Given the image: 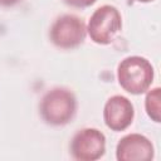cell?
Returning <instances> with one entry per match:
<instances>
[{
    "label": "cell",
    "mask_w": 161,
    "mask_h": 161,
    "mask_svg": "<svg viewBox=\"0 0 161 161\" xmlns=\"http://www.w3.org/2000/svg\"><path fill=\"white\" fill-rule=\"evenodd\" d=\"M77 112V98L72 91L57 87L49 89L40 99L39 113L43 121L50 126L69 123Z\"/></svg>",
    "instance_id": "cell-1"
},
{
    "label": "cell",
    "mask_w": 161,
    "mask_h": 161,
    "mask_svg": "<svg viewBox=\"0 0 161 161\" xmlns=\"http://www.w3.org/2000/svg\"><path fill=\"white\" fill-rule=\"evenodd\" d=\"M155 70L148 59L140 55H130L122 59L117 67V79L122 89L138 96L148 91L153 82Z\"/></svg>",
    "instance_id": "cell-2"
},
{
    "label": "cell",
    "mask_w": 161,
    "mask_h": 161,
    "mask_svg": "<svg viewBox=\"0 0 161 161\" xmlns=\"http://www.w3.org/2000/svg\"><path fill=\"white\" fill-rule=\"evenodd\" d=\"M122 29V16L113 5H102L93 11L87 24L91 40L99 45L111 44Z\"/></svg>",
    "instance_id": "cell-3"
},
{
    "label": "cell",
    "mask_w": 161,
    "mask_h": 161,
    "mask_svg": "<svg viewBox=\"0 0 161 161\" xmlns=\"http://www.w3.org/2000/svg\"><path fill=\"white\" fill-rule=\"evenodd\" d=\"M87 35V25L73 14L58 16L49 29L50 42L60 49H73L79 47Z\"/></svg>",
    "instance_id": "cell-4"
},
{
    "label": "cell",
    "mask_w": 161,
    "mask_h": 161,
    "mask_svg": "<svg viewBox=\"0 0 161 161\" xmlns=\"http://www.w3.org/2000/svg\"><path fill=\"white\" fill-rule=\"evenodd\" d=\"M106 152V136L97 128L79 130L70 141V155L78 161H96Z\"/></svg>",
    "instance_id": "cell-5"
},
{
    "label": "cell",
    "mask_w": 161,
    "mask_h": 161,
    "mask_svg": "<svg viewBox=\"0 0 161 161\" xmlns=\"http://www.w3.org/2000/svg\"><path fill=\"white\" fill-rule=\"evenodd\" d=\"M133 118L135 108L127 97L116 94L107 99L103 108V121L109 130L125 131L132 125Z\"/></svg>",
    "instance_id": "cell-6"
},
{
    "label": "cell",
    "mask_w": 161,
    "mask_h": 161,
    "mask_svg": "<svg viewBox=\"0 0 161 161\" xmlns=\"http://www.w3.org/2000/svg\"><path fill=\"white\" fill-rule=\"evenodd\" d=\"M153 156L152 142L141 133L126 135L116 146V158L118 161H148Z\"/></svg>",
    "instance_id": "cell-7"
},
{
    "label": "cell",
    "mask_w": 161,
    "mask_h": 161,
    "mask_svg": "<svg viewBox=\"0 0 161 161\" xmlns=\"http://www.w3.org/2000/svg\"><path fill=\"white\" fill-rule=\"evenodd\" d=\"M145 109L147 116L156 123L160 122V109H161V89L156 87L147 92L145 98Z\"/></svg>",
    "instance_id": "cell-8"
},
{
    "label": "cell",
    "mask_w": 161,
    "mask_h": 161,
    "mask_svg": "<svg viewBox=\"0 0 161 161\" xmlns=\"http://www.w3.org/2000/svg\"><path fill=\"white\" fill-rule=\"evenodd\" d=\"M67 5L72 6V8H77V9H84L88 8L91 5H93L97 0H63Z\"/></svg>",
    "instance_id": "cell-9"
},
{
    "label": "cell",
    "mask_w": 161,
    "mask_h": 161,
    "mask_svg": "<svg viewBox=\"0 0 161 161\" xmlns=\"http://www.w3.org/2000/svg\"><path fill=\"white\" fill-rule=\"evenodd\" d=\"M21 0H0V5L1 6H5V8H10V6H14L16 4H19Z\"/></svg>",
    "instance_id": "cell-10"
},
{
    "label": "cell",
    "mask_w": 161,
    "mask_h": 161,
    "mask_svg": "<svg viewBox=\"0 0 161 161\" xmlns=\"http://www.w3.org/2000/svg\"><path fill=\"white\" fill-rule=\"evenodd\" d=\"M136 1H138V3H151L153 0H136Z\"/></svg>",
    "instance_id": "cell-11"
}]
</instances>
